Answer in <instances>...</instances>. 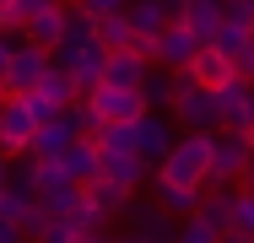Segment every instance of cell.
I'll list each match as a JSON object with an SVG mask.
<instances>
[{
	"label": "cell",
	"mask_w": 254,
	"mask_h": 243,
	"mask_svg": "<svg viewBox=\"0 0 254 243\" xmlns=\"http://www.w3.org/2000/svg\"><path fill=\"white\" fill-rule=\"evenodd\" d=\"M205 168H211V130H184V141H173V146H168V157L157 162V179L200 189Z\"/></svg>",
	"instance_id": "obj_2"
},
{
	"label": "cell",
	"mask_w": 254,
	"mask_h": 243,
	"mask_svg": "<svg viewBox=\"0 0 254 243\" xmlns=\"http://www.w3.org/2000/svg\"><path fill=\"white\" fill-rule=\"evenodd\" d=\"M249 124H254V81H249Z\"/></svg>",
	"instance_id": "obj_39"
},
{
	"label": "cell",
	"mask_w": 254,
	"mask_h": 243,
	"mask_svg": "<svg viewBox=\"0 0 254 243\" xmlns=\"http://www.w3.org/2000/svg\"><path fill=\"white\" fill-rule=\"evenodd\" d=\"M44 5H54V0H11V16H5V27H11V33H22V27H27L38 11H44Z\"/></svg>",
	"instance_id": "obj_30"
},
{
	"label": "cell",
	"mask_w": 254,
	"mask_h": 243,
	"mask_svg": "<svg viewBox=\"0 0 254 243\" xmlns=\"http://www.w3.org/2000/svg\"><path fill=\"white\" fill-rule=\"evenodd\" d=\"M60 168H65V179H70V184H92V179L103 173V151H98V141L76 135V141L60 151Z\"/></svg>",
	"instance_id": "obj_10"
},
{
	"label": "cell",
	"mask_w": 254,
	"mask_h": 243,
	"mask_svg": "<svg viewBox=\"0 0 254 243\" xmlns=\"http://www.w3.org/2000/svg\"><path fill=\"white\" fill-rule=\"evenodd\" d=\"M222 243H249V233H222Z\"/></svg>",
	"instance_id": "obj_37"
},
{
	"label": "cell",
	"mask_w": 254,
	"mask_h": 243,
	"mask_svg": "<svg viewBox=\"0 0 254 243\" xmlns=\"http://www.w3.org/2000/svg\"><path fill=\"white\" fill-rule=\"evenodd\" d=\"M70 243H108V238H103V227H81V233H70Z\"/></svg>",
	"instance_id": "obj_36"
},
{
	"label": "cell",
	"mask_w": 254,
	"mask_h": 243,
	"mask_svg": "<svg viewBox=\"0 0 254 243\" xmlns=\"http://www.w3.org/2000/svg\"><path fill=\"white\" fill-rule=\"evenodd\" d=\"M44 70H49V49H38V44H16V49H11L5 76H0V87H5V92H33V87L44 81Z\"/></svg>",
	"instance_id": "obj_6"
},
{
	"label": "cell",
	"mask_w": 254,
	"mask_h": 243,
	"mask_svg": "<svg viewBox=\"0 0 254 243\" xmlns=\"http://www.w3.org/2000/svg\"><path fill=\"white\" fill-rule=\"evenodd\" d=\"M81 11H92V16H108V11H125L130 0H76Z\"/></svg>",
	"instance_id": "obj_34"
},
{
	"label": "cell",
	"mask_w": 254,
	"mask_h": 243,
	"mask_svg": "<svg viewBox=\"0 0 254 243\" xmlns=\"http://www.w3.org/2000/svg\"><path fill=\"white\" fill-rule=\"evenodd\" d=\"M11 49H16V33H0V76H5V65H11Z\"/></svg>",
	"instance_id": "obj_35"
},
{
	"label": "cell",
	"mask_w": 254,
	"mask_h": 243,
	"mask_svg": "<svg viewBox=\"0 0 254 243\" xmlns=\"http://www.w3.org/2000/svg\"><path fill=\"white\" fill-rule=\"evenodd\" d=\"M179 76V92H173V119H184V130H216V103H211V87H200L190 70H173Z\"/></svg>",
	"instance_id": "obj_3"
},
{
	"label": "cell",
	"mask_w": 254,
	"mask_h": 243,
	"mask_svg": "<svg viewBox=\"0 0 254 243\" xmlns=\"http://www.w3.org/2000/svg\"><path fill=\"white\" fill-rule=\"evenodd\" d=\"M119 216H125V222H130L135 233H146V227H152V222H157V216H162V211H157V200H135V194H130Z\"/></svg>",
	"instance_id": "obj_28"
},
{
	"label": "cell",
	"mask_w": 254,
	"mask_h": 243,
	"mask_svg": "<svg viewBox=\"0 0 254 243\" xmlns=\"http://www.w3.org/2000/svg\"><path fill=\"white\" fill-rule=\"evenodd\" d=\"M195 205H200V189L157 179V211H162V216H195Z\"/></svg>",
	"instance_id": "obj_17"
},
{
	"label": "cell",
	"mask_w": 254,
	"mask_h": 243,
	"mask_svg": "<svg viewBox=\"0 0 254 243\" xmlns=\"http://www.w3.org/2000/svg\"><path fill=\"white\" fill-rule=\"evenodd\" d=\"M70 141H76V130H70V119H65V108H60L54 119H44V124L33 130V141H27V157H60Z\"/></svg>",
	"instance_id": "obj_11"
},
{
	"label": "cell",
	"mask_w": 254,
	"mask_h": 243,
	"mask_svg": "<svg viewBox=\"0 0 254 243\" xmlns=\"http://www.w3.org/2000/svg\"><path fill=\"white\" fill-rule=\"evenodd\" d=\"M33 130H38V119H33L27 97H22V92H5V103H0V157H27Z\"/></svg>",
	"instance_id": "obj_4"
},
{
	"label": "cell",
	"mask_w": 254,
	"mask_h": 243,
	"mask_svg": "<svg viewBox=\"0 0 254 243\" xmlns=\"http://www.w3.org/2000/svg\"><path fill=\"white\" fill-rule=\"evenodd\" d=\"M33 92H38V97H49L54 108H65V103L76 97V81H70V70H65V65H49V70H44V81H38Z\"/></svg>",
	"instance_id": "obj_22"
},
{
	"label": "cell",
	"mask_w": 254,
	"mask_h": 243,
	"mask_svg": "<svg viewBox=\"0 0 254 243\" xmlns=\"http://www.w3.org/2000/svg\"><path fill=\"white\" fill-rule=\"evenodd\" d=\"M0 103H5V87H0Z\"/></svg>",
	"instance_id": "obj_41"
},
{
	"label": "cell",
	"mask_w": 254,
	"mask_h": 243,
	"mask_svg": "<svg viewBox=\"0 0 254 243\" xmlns=\"http://www.w3.org/2000/svg\"><path fill=\"white\" fill-rule=\"evenodd\" d=\"M205 44L216 49V54H227V60H233V54H238V49L249 44V27H238V22H222V27H216V33H211V38H205Z\"/></svg>",
	"instance_id": "obj_27"
},
{
	"label": "cell",
	"mask_w": 254,
	"mask_h": 243,
	"mask_svg": "<svg viewBox=\"0 0 254 243\" xmlns=\"http://www.w3.org/2000/svg\"><path fill=\"white\" fill-rule=\"evenodd\" d=\"M205 38L200 33H190L184 22H168L162 33H157V54H152V65H168V70H184L190 60H195V49H200Z\"/></svg>",
	"instance_id": "obj_8"
},
{
	"label": "cell",
	"mask_w": 254,
	"mask_h": 243,
	"mask_svg": "<svg viewBox=\"0 0 254 243\" xmlns=\"http://www.w3.org/2000/svg\"><path fill=\"white\" fill-rule=\"evenodd\" d=\"M168 146H173V124H168L157 108H146V114L135 119V157L157 168V162L168 157Z\"/></svg>",
	"instance_id": "obj_9"
},
{
	"label": "cell",
	"mask_w": 254,
	"mask_h": 243,
	"mask_svg": "<svg viewBox=\"0 0 254 243\" xmlns=\"http://www.w3.org/2000/svg\"><path fill=\"white\" fill-rule=\"evenodd\" d=\"M227 194H233V233H249L254 238V189L238 184V189H227Z\"/></svg>",
	"instance_id": "obj_26"
},
{
	"label": "cell",
	"mask_w": 254,
	"mask_h": 243,
	"mask_svg": "<svg viewBox=\"0 0 254 243\" xmlns=\"http://www.w3.org/2000/svg\"><path fill=\"white\" fill-rule=\"evenodd\" d=\"M173 22H184L190 33H200V38H211V33L222 27V0H184V11H179Z\"/></svg>",
	"instance_id": "obj_16"
},
{
	"label": "cell",
	"mask_w": 254,
	"mask_h": 243,
	"mask_svg": "<svg viewBox=\"0 0 254 243\" xmlns=\"http://www.w3.org/2000/svg\"><path fill=\"white\" fill-rule=\"evenodd\" d=\"M87 108L98 114L103 124H125V119H141V114H146L141 87H108V81H98V87L87 92Z\"/></svg>",
	"instance_id": "obj_5"
},
{
	"label": "cell",
	"mask_w": 254,
	"mask_h": 243,
	"mask_svg": "<svg viewBox=\"0 0 254 243\" xmlns=\"http://www.w3.org/2000/svg\"><path fill=\"white\" fill-rule=\"evenodd\" d=\"M184 70H190L200 87H216V81H227V76H233V70H227V54H216L211 44H200V49H195V60H190Z\"/></svg>",
	"instance_id": "obj_19"
},
{
	"label": "cell",
	"mask_w": 254,
	"mask_h": 243,
	"mask_svg": "<svg viewBox=\"0 0 254 243\" xmlns=\"http://www.w3.org/2000/svg\"><path fill=\"white\" fill-rule=\"evenodd\" d=\"M70 233H76V227H70L65 216H49V222L33 233V243H70Z\"/></svg>",
	"instance_id": "obj_31"
},
{
	"label": "cell",
	"mask_w": 254,
	"mask_h": 243,
	"mask_svg": "<svg viewBox=\"0 0 254 243\" xmlns=\"http://www.w3.org/2000/svg\"><path fill=\"white\" fill-rule=\"evenodd\" d=\"M146 173H152V162H141V157H103V179H114L119 189H141L146 184Z\"/></svg>",
	"instance_id": "obj_18"
},
{
	"label": "cell",
	"mask_w": 254,
	"mask_h": 243,
	"mask_svg": "<svg viewBox=\"0 0 254 243\" xmlns=\"http://www.w3.org/2000/svg\"><path fill=\"white\" fill-rule=\"evenodd\" d=\"M141 238H146V243H179V227H173V216H157Z\"/></svg>",
	"instance_id": "obj_32"
},
{
	"label": "cell",
	"mask_w": 254,
	"mask_h": 243,
	"mask_svg": "<svg viewBox=\"0 0 254 243\" xmlns=\"http://www.w3.org/2000/svg\"><path fill=\"white\" fill-rule=\"evenodd\" d=\"M60 216H65V222H70L76 233H81V227H103V211L92 205V200H87V189H76V200H70V205L60 211Z\"/></svg>",
	"instance_id": "obj_25"
},
{
	"label": "cell",
	"mask_w": 254,
	"mask_h": 243,
	"mask_svg": "<svg viewBox=\"0 0 254 243\" xmlns=\"http://www.w3.org/2000/svg\"><path fill=\"white\" fill-rule=\"evenodd\" d=\"M179 92V76L168 70V65H146V76H141V103L146 108H168Z\"/></svg>",
	"instance_id": "obj_15"
},
{
	"label": "cell",
	"mask_w": 254,
	"mask_h": 243,
	"mask_svg": "<svg viewBox=\"0 0 254 243\" xmlns=\"http://www.w3.org/2000/svg\"><path fill=\"white\" fill-rule=\"evenodd\" d=\"M125 16H130V27H135V38H157L173 16H168V5L162 0H130L125 5Z\"/></svg>",
	"instance_id": "obj_14"
},
{
	"label": "cell",
	"mask_w": 254,
	"mask_h": 243,
	"mask_svg": "<svg viewBox=\"0 0 254 243\" xmlns=\"http://www.w3.org/2000/svg\"><path fill=\"white\" fill-rule=\"evenodd\" d=\"M227 70H233V76H244V81H254V38L238 49L233 60H227Z\"/></svg>",
	"instance_id": "obj_33"
},
{
	"label": "cell",
	"mask_w": 254,
	"mask_h": 243,
	"mask_svg": "<svg viewBox=\"0 0 254 243\" xmlns=\"http://www.w3.org/2000/svg\"><path fill=\"white\" fill-rule=\"evenodd\" d=\"M98 33H92V11H81V5H65V38H60V49H81L92 44Z\"/></svg>",
	"instance_id": "obj_24"
},
{
	"label": "cell",
	"mask_w": 254,
	"mask_h": 243,
	"mask_svg": "<svg viewBox=\"0 0 254 243\" xmlns=\"http://www.w3.org/2000/svg\"><path fill=\"white\" fill-rule=\"evenodd\" d=\"M211 103H216V124L227 130H249V81L244 76H227L211 87Z\"/></svg>",
	"instance_id": "obj_7"
},
{
	"label": "cell",
	"mask_w": 254,
	"mask_h": 243,
	"mask_svg": "<svg viewBox=\"0 0 254 243\" xmlns=\"http://www.w3.org/2000/svg\"><path fill=\"white\" fill-rule=\"evenodd\" d=\"M125 243H146V238H141V233H135V238H125Z\"/></svg>",
	"instance_id": "obj_40"
},
{
	"label": "cell",
	"mask_w": 254,
	"mask_h": 243,
	"mask_svg": "<svg viewBox=\"0 0 254 243\" xmlns=\"http://www.w3.org/2000/svg\"><path fill=\"white\" fill-rule=\"evenodd\" d=\"M92 33H98L103 49H130V44H135V27H130V16H125V11L92 16Z\"/></svg>",
	"instance_id": "obj_20"
},
{
	"label": "cell",
	"mask_w": 254,
	"mask_h": 243,
	"mask_svg": "<svg viewBox=\"0 0 254 243\" xmlns=\"http://www.w3.org/2000/svg\"><path fill=\"white\" fill-rule=\"evenodd\" d=\"M179 243H222V233H216L205 216H184V227H179Z\"/></svg>",
	"instance_id": "obj_29"
},
{
	"label": "cell",
	"mask_w": 254,
	"mask_h": 243,
	"mask_svg": "<svg viewBox=\"0 0 254 243\" xmlns=\"http://www.w3.org/2000/svg\"><path fill=\"white\" fill-rule=\"evenodd\" d=\"M5 162H11V157H0V189H5V179H11V168H5Z\"/></svg>",
	"instance_id": "obj_38"
},
{
	"label": "cell",
	"mask_w": 254,
	"mask_h": 243,
	"mask_svg": "<svg viewBox=\"0 0 254 243\" xmlns=\"http://www.w3.org/2000/svg\"><path fill=\"white\" fill-rule=\"evenodd\" d=\"M22 33H27V44H38V49H60V38H65V5H60V0L44 5Z\"/></svg>",
	"instance_id": "obj_13"
},
{
	"label": "cell",
	"mask_w": 254,
	"mask_h": 243,
	"mask_svg": "<svg viewBox=\"0 0 254 243\" xmlns=\"http://www.w3.org/2000/svg\"><path fill=\"white\" fill-rule=\"evenodd\" d=\"M81 189H87V200H92V205H98L103 216H114V211H125V200H130V189H119V184H114V179H92V184H81Z\"/></svg>",
	"instance_id": "obj_23"
},
{
	"label": "cell",
	"mask_w": 254,
	"mask_h": 243,
	"mask_svg": "<svg viewBox=\"0 0 254 243\" xmlns=\"http://www.w3.org/2000/svg\"><path fill=\"white\" fill-rule=\"evenodd\" d=\"M146 65H152V60H141L135 49H108V65H103V81H108V87H141Z\"/></svg>",
	"instance_id": "obj_12"
},
{
	"label": "cell",
	"mask_w": 254,
	"mask_h": 243,
	"mask_svg": "<svg viewBox=\"0 0 254 243\" xmlns=\"http://www.w3.org/2000/svg\"><path fill=\"white\" fill-rule=\"evenodd\" d=\"M238 5H254V0H238Z\"/></svg>",
	"instance_id": "obj_42"
},
{
	"label": "cell",
	"mask_w": 254,
	"mask_h": 243,
	"mask_svg": "<svg viewBox=\"0 0 254 243\" xmlns=\"http://www.w3.org/2000/svg\"><path fill=\"white\" fill-rule=\"evenodd\" d=\"M92 141H98L103 157H135V119H125V124H103Z\"/></svg>",
	"instance_id": "obj_21"
},
{
	"label": "cell",
	"mask_w": 254,
	"mask_h": 243,
	"mask_svg": "<svg viewBox=\"0 0 254 243\" xmlns=\"http://www.w3.org/2000/svg\"><path fill=\"white\" fill-rule=\"evenodd\" d=\"M249 157H254L249 130H227V124H216V130H211V168H205V179H200V194L238 184L244 168H249Z\"/></svg>",
	"instance_id": "obj_1"
},
{
	"label": "cell",
	"mask_w": 254,
	"mask_h": 243,
	"mask_svg": "<svg viewBox=\"0 0 254 243\" xmlns=\"http://www.w3.org/2000/svg\"><path fill=\"white\" fill-rule=\"evenodd\" d=\"M249 141H254V124H249Z\"/></svg>",
	"instance_id": "obj_43"
}]
</instances>
